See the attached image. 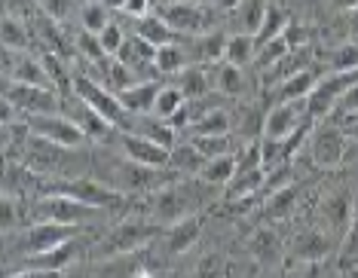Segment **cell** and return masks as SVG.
<instances>
[{"label":"cell","instance_id":"1","mask_svg":"<svg viewBox=\"0 0 358 278\" xmlns=\"http://www.w3.org/2000/svg\"><path fill=\"white\" fill-rule=\"evenodd\" d=\"M22 162H25L37 177H43V181H71V177L86 175L89 153L86 150H71V147L52 144L40 135H31Z\"/></svg>","mask_w":358,"mask_h":278},{"label":"cell","instance_id":"2","mask_svg":"<svg viewBox=\"0 0 358 278\" xmlns=\"http://www.w3.org/2000/svg\"><path fill=\"white\" fill-rule=\"evenodd\" d=\"M95 171H104L99 175V181H104L113 190L126 193V196H138V193H157L162 186L181 181V175L166 166V168H153V166H141V162H132V159H108L104 166L92 162Z\"/></svg>","mask_w":358,"mask_h":278},{"label":"cell","instance_id":"3","mask_svg":"<svg viewBox=\"0 0 358 278\" xmlns=\"http://www.w3.org/2000/svg\"><path fill=\"white\" fill-rule=\"evenodd\" d=\"M83 233V226L77 224H55V220H34V224L22 226V230L3 233L6 239V254L19 251L25 260L40 257V254H50V251L62 248V244L74 242L77 235Z\"/></svg>","mask_w":358,"mask_h":278},{"label":"cell","instance_id":"4","mask_svg":"<svg viewBox=\"0 0 358 278\" xmlns=\"http://www.w3.org/2000/svg\"><path fill=\"white\" fill-rule=\"evenodd\" d=\"M166 226H159L157 220H123L117 224L113 230L104 235L99 242V248H92V257L95 260H104V257H120V254H138L141 248H148L153 239H159Z\"/></svg>","mask_w":358,"mask_h":278},{"label":"cell","instance_id":"5","mask_svg":"<svg viewBox=\"0 0 358 278\" xmlns=\"http://www.w3.org/2000/svg\"><path fill=\"white\" fill-rule=\"evenodd\" d=\"M108 211L86 205V202L74 199V196H34L28 202V220H55V224H77L89 226L92 220H99Z\"/></svg>","mask_w":358,"mask_h":278},{"label":"cell","instance_id":"6","mask_svg":"<svg viewBox=\"0 0 358 278\" xmlns=\"http://www.w3.org/2000/svg\"><path fill=\"white\" fill-rule=\"evenodd\" d=\"M25 122H28L31 135H40L52 144L71 147V150H86V147L92 144L83 129H80L64 110L62 113H37V117H25Z\"/></svg>","mask_w":358,"mask_h":278},{"label":"cell","instance_id":"7","mask_svg":"<svg viewBox=\"0 0 358 278\" xmlns=\"http://www.w3.org/2000/svg\"><path fill=\"white\" fill-rule=\"evenodd\" d=\"M193 211H196V196L190 193V186L184 181H175L150 193V220H157L159 226L178 224V220L190 217Z\"/></svg>","mask_w":358,"mask_h":278},{"label":"cell","instance_id":"8","mask_svg":"<svg viewBox=\"0 0 358 278\" xmlns=\"http://www.w3.org/2000/svg\"><path fill=\"white\" fill-rule=\"evenodd\" d=\"M349 147H352V144H349L343 126L324 122V126L313 129V135H309V141H306V153H309V159H313V166L337 168V166H343Z\"/></svg>","mask_w":358,"mask_h":278},{"label":"cell","instance_id":"9","mask_svg":"<svg viewBox=\"0 0 358 278\" xmlns=\"http://www.w3.org/2000/svg\"><path fill=\"white\" fill-rule=\"evenodd\" d=\"M157 15L169 28H175L178 34H184V37H199V34L215 31V24H211L215 22L211 6L193 3V0H178L172 6H162V10H157Z\"/></svg>","mask_w":358,"mask_h":278},{"label":"cell","instance_id":"10","mask_svg":"<svg viewBox=\"0 0 358 278\" xmlns=\"http://www.w3.org/2000/svg\"><path fill=\"white\" fill-rule=\"evenodd\" d=\"M74 95H80L89 108H95L104 119H110L117 129L126 126L129 119V110L123 108L117 92H110L108 86H101L99 80H92L89 73H74Z\"/></svg>","mask_w":358,"mask_h":278},{"label":"cell","instance_id":"11","mask_svg":"<svg viewBox=\"0 0 358 278\" xmlns=\"http://www.w3.org/2000/svg\"><path fill=\"white\" fill-rule=\"evenodd\" d=\"M3 98L19 108L22 117H37V113H62L64 101L55 89L28 86V83H3Z\"/></svg>","mask_w":358,"mask_h":278},{"label":"cell","instance_id":"12","mask_svg":"<svg viewBox=\"0 0 358 278\" xmlns=\"http://www.w3.org/2000/svg\"><path fill=\"white\" fill-rule=\"evenodd\" d=\"M303 122H309L306 98L303 101H275L264 117V138H270V141H285V138L294 135Z\"/></svg>","mask_w":358,"mask_h":278},{"label":"cell","instance_id":"13","mask_svg":"<svg viewBox=\"0 0 358 278\" xmlns=\"http://www.w3.org/2000/svg\"><path fill=\"white\" fill-rule=\"evenodd\" d=\"M319 217H322V230L324 233L346 239L349 226H352V220H355V202H352V196H349L346 186L331 190L319 202Z\"/></svg>","mask_w":358,"mask_h":278},{"label":"cell","instance_id":"14","mask_svg":"<svg viewBox=\"0 0 358 278\" xmlns=\"http://www.w3.org/2000/svg\"><path fill=\"white\" fill-rule=\"evenodd\" d=\"M113 147H117L126 159L141 162V166H153V168H166L169 153H172V150H166V147L153 144V141H148V138H141L135 132H123V129L113 132Z\"/></svg>","mask_w":358,"mask_h":278},{"label":"cell","instance_id":"15","mask_svg":"<svg viewBox=\"0 0 358 278\" xmlns=\"http://www.w3.org/2000/svg\"><path fill=\"white\" fill-rule=\"evenodd\" d=\"M64 113H68L71 119L77 122L80 129L86 132V138L89 141H99V144H104V141H110L113 138V132H117V126H113L110 119H104L99 110L95 108H89V104L83 101L80 95H71V98H64Z\"/></svg>","mask_w":358,"mask_h":278},{"label":"cell","instance_id":"16","mask_svg":"<svg viewBox=\"0 0 358 278\" xmlns=\"http://www.w3.org/2000/svg\"><path fill=\"white\" fill-rule=\"evenodd\" d=\"M123 132H135L141 138H148V141L166 147V150H172L178 144V129L172 126L169 119H159L157 113H129Z\"/></svg>","mask_w":358,"mask_h":278},{"label":"cell","instance_id":"17","mask_svg":"<svg viewBox=\"0 0 358 278\" xmlns=\"http://www.w3.org/2000/svg\"><path fill=\"white\" fill-rule=\"evenodd\" d=\"M288 254L297 260V263H322L324 257L331 254V233L319 230H303L291 239Z\"/></svg>","mask_w":358,"mask_h":278},{"label":"cell","instance_id":"18","mask_svg":"<svg viewBox=\"0 0 358 278\" xmlns=\"http://www.w3.org/2000/svg\"><path fill=\"white\" fill-rule=\"evenodd\" d=\"M199 233H202V220L196 214H190V217H184V220H178V224H169L166 230H162V248H166V254H187V251L196 244L199 239Z\"/></svg>","mask_w":358,"mask_h":278},{"label":"cell","instance_id":"19","mask_svg":"<svg viewBox=\"0 0 358 278\" xmlns=\"http://www.w3.org/2000/svg\"><path fill=\"white\" fill-rule=\"evenodd\" d=\"M144 272L141 251L138 254H120V257H104L89 266L86 278H138Z\"/></svg>","mask_w":358,"mask_h":278},{"label":"cell","instance_id":"20","mask_svg":"<svg viewBox=\"0 0 358 278\" xmlns=\"http://www.w3.org/2000/svg\"><path fill=\"white\" fill-rule=\"evenodd\" d=\"M172 80L187 95V101H196V98L215 92V64H190V68L181 71Z\"/></svg>","mask_w":358,"mask_h":278},{"label":"cell","instance_id":"21","mask_svg":"<svg viewBox=\"0 0 358 278\" xmlns=\"http://www.w3.org/2000/svg\"><path fill=\"white\" fill-rule=\"evenodd\" d=\"M313 64H315V52H313L309 46H303V49H288V52H285L282 59L264 73V77H266V83H275V86H279V83H285L288 77H294V73L313 68Z\"/></svg>","mask_w":358,"mask_h":278},{"label":"cell","instance_id":"22","mask_svg":"<svg viewBox=\"0 0 358 278\" xmlns=\"http://www.w3.org/2000/svg\"><path fill=\"white\" fill-rule=\"evenodd\" d=\"M162 83H166V80H138L135 86H129L117 95L129 113H153V104H157Z\"/></svg>","mask_w":358,"mask_h":278},{"label":"cell","instance_id":"23","mask_svg":"<svg viewBox=\"0 0 358 278\" xmlns=\"http://www.w3.org/2000/svg\"><path fill=\"white\" fill-rule=\"evenodd\" d=\"M135 34L138 37H144L148 43H153V46H175V43H187L190 37H184V34H178L175 28H169L166 22L159 19L157 13H150V15H144V19H138L135 22Z\"/></svg>","mask_w":358,"mask_h":278},{"label":"cell","instance_id":"24","mask_svg":"<svg viewBox=\"0 0 358 278\" xmlns=\"http://www.w3.org/2000/svg\"><path fill=\"white\" fill-rule=\"evenodd\" d=\"M187 49H190L193 64H221L224 49H227V34H221V31H208V34L190 37Z\"/></svg>","mask_w":358,"mask_h":278},{"label":"cell","instance_id":"25","mask_svg":"<svg viewBox=\"0 0 358 278\" xmlns=\"http://www.w3.org/2000/svg\"><path fill=\"white\" fill-rule=\"evenodd\" d=\"M236 129V117L227 108H217V110H208L202 113L199 119L190 122V129H187V138H208V135H233Z\"/></svg>","mask_w":358,"mask_h":278},{"label":"cell","instance_id":"26","mask_svg":"<svg viewBox=\"0 0 358 278\" xmlns=\"http://www.w3.org/2000/svg\"><path fill=\"white\" fill-rule=\"evenodd\" d=\"M264 184H266V168L257 166V168H248V171H236V177L224 186V199L227 202H236V199H255L257 193H264Z\"/></svg>","mask_w":358,"mask_h":278},{"label":"cell","instance_id":"27","mask_svg":"<svg viewBox=\"0 0 358 278\" xmlns=\"http://www.w3.org/2000/svg\"><path fill=\"white\" fill-rule=\"evenodd\" d=\"M324 77V73H319V68H306V71H300L294 73V77H288L285 83L275 86V95H279V101H303V98L313 95V89L315 83Z\"/></svg>","mask_w":358,"mask_h":278},{"label":"cell","instance_id":"28","mask_svg":"<svg viewBox=\"0 0 358 278\" xmlns=\"http://www.w3.org/2000/svg\"><path fill=\"white\" fill-rule=\"evenodd\" d=\"M215 89L221 95L227 98H245L248 92V73L245 68H236V64L230 61H221V64H215Z\"/></svg>","mask_w":358,"mask_h":278},{"label":"cell","instance_id":"29","mask_svg":"<svg viewBox=\"0 0 358 278\" xmlns=\"http://www.w3.org/2000/svg\"><path fill=\"white\" fill-rule=\"evenodd\" d=\"M257 55V40L255 34H245V31H233L227 34V49H224V61L236 64V68H251Z\"/></svg>","mask_w":358,"mask_h":278},{"label":"cell","instance_id":"30","mask_svg":"<svg viewBox=\"0 0 358 278\" xmlns=\"http://www.w3.org/2000/svg\"><path fill=\"white\" fill-rule=\"evenodd\" d=\"M239 171V156L236 153H224V156H211L206 159V166L199 171V181L208 186H227Z\"/></svg>","mask_w":358,"mask_h":278},{"label":"cell","instance_id":"31","mask_svg":"<svg viewBox=\"0 0 358 278\" xmlns=\"http://www.w3.org/2000/svg\"><path fill=\"white\" fill-rule=\"evenodd\" d=\"M169 166H172L181 177H199L202 166H206V156L196 150V144L193 141H178L172 147V153H169Z\"/></svg>","mask_w":358,"mask_h":278},{"label":"cell","instance_id":"32","mask_svg":"<svg viewBox=\"0 0 358 278\" xmlns=\"http://www.w3.org/2000/svg\"><path fill=\"white\" fill-rule=\"evenodd\" d=\"M190 43V40H187ZM187 43H175V46H159L157 49V71L162 73L166 80L178 77L181 71H187L193 64L190 59V49H187Z\"/></svg>","mask_w":358,"mask_h":278},{"label":"cell","instance_id":"33","mask_svg":"<svg viewBox=\"0 0 358 278\" xmlns=\"http://www.w3.org/2000/svg\"><path fill=\"white\" fill-rule=\"evenodd\" d=\"M34 46V31L25 19H15V15L3 13V49H19V52H28Z\"/></svg>","mask_w":358,"mask_h":278},{"label":"cell","instance_id":"34","mask_svg":"<svg viewBox=\"0 0 358 278\" xmlns=\"http://www.w3.org/2000/svg\"><path fill=\"white\" fill-rule=\"evenodd\" d=\"M297 196H300V184H285V186H279V190L266 193L264 214H266V217H273V220L288 217V214H291V208H294V202H297Z\"/></svg>","mask_w":358,"mask_h":278},{"label":"cell","instance_id":"35","mask_svg":"<svg viewBox=\"0 0 358 278\" xmlns=\"http://www.w3.org/2000/svg\"><path fill=\"white\" fill-rule=\"evenodd\" d=\"M110 22H113V13L101 3V0H83V3H80V15H77L80 28L92 31V34H101Z\"/></svg>","mask_w":358,"mask_h":278},{"label":"cell","instance_id":"36","mask_svg":"<svg viewBox=\"0 0 358 278\" xmlns=\"http://www.w3.org/2000/svg\"><path fill=\"white\" fill-rule=\"evenodd\" d=\"M184 104H187V95L178 89L175 80H166L159 89V95H157V104H153V113H157L159 119H172Z\"/></svg>","mask_w":358,"mask_h":278},{"label":"cell","instance_id":"37","mask_svg":"<svg viewBox=\"0 0 358 278\" xmlns=\"http://www.w3.org/2000/svg\"><path fill=\"white\" fill-rule=\"evenodd\" d=\"M266 0H236V22L242 24L245 34H257L266 15Z\"/></svg>","mask_w":358,"mask_h":278},{"label":"cell","instance_id":"38","mask_svg":"<svg viewBox=\"0 0 358 278\" xmlns=\"http://www.w3.org/2000/svg\"><path fill=\"white\" fill-rule=\"evenodd\" d=\"M288 13L282 10V6H275V3H270L266 6V15H264V24H260V31L255 34V40H257V46H264V43H270V40H275V37H282V31L288 28Z\"/></svg>","mask_w":358,"mask_h":278},{"label":"cell","instance_id":"39","mask_svg":"<svg viewBox=\"0 0 358 278\" xmlns=\"http://www.w3.org/2000/svg\"><path fill=\"white\" fill-rule=\"evenodd\" d=\"M71 40H74V49H77V52L86 59V64H99V61H104V59H110V55L101 49L99 34H92V31L77 28L74 34H71Z\"/></svg>","mask_w":358,"mask_h":278},{"label":"cell","instance_id":"40","mask_svg":"<svg viewBox=\"0 0 358 278\" xmlns=\"http://www.w3.org/2000/svg\"><path fill=\"white\" fill-rule=\"evenodd\" d=\"M251 254H255L260 263H275L282 254V244H279V235L273 230H257L251 235Z\"/></svg>","mask_w":358,"mask_h":278},{"label":"cell","instance_id":"41","mask_svg":"<svg viewBox=\"0 0 358 278\" xmlns=\"http://www.w3.org/2000/svg\"><path fill=\"white\" fill-rule=\"evenodd\" d=\"M190 141L196 144V150H199L206 159L224 156V153H239V147H236L233 135H208V138H190Z\"/></svg>","mask_w":358,"mask_h":278},{"label":"cell","instance_id":"42","mask_svg":"<svg viewBox=\"0 0 358 278\" xmlns=\"http://www.w3.org/2000/svg\"><path fill=\"white\" fill-rule=\"evenodd\" d=\"M37 3H40V13L43 15H50L52 22L68 28L71 15H80V3H83V0H37Z\"/></svg>","mask_w":358,"mask_h":278},{"label":"cell","instance_id":"43","mask_svg":"<svg viewBox=\"0 0 358 278\" xmlns=\"http://www.w3.org/2000/svg\"><path fill=\"white\" fill-rule=\"evenodd\" d=\"M285 52H288V43H285V37H275V40H270V43L257 46V55H255V64H251V68L260 71V73H266Z\"/></svg>","mask_w":358,"mask_h":278},{"label":"cell","instance_id":"44","mask_svg":"<svg viewBox=\"0 0 358 278\" xmlns=\"http://www.w3.org/2000/svg\"><path fill=\"white\" fill-rule=\"evenodd\" d=\"M328 71H355L358 68V43H343V46H334L328 52Z\"/></svg>","mask_w":358,"mask_h":278},{"label":"cell","instance_id":"45","mask_svg":"<svg viewBox=\"0 0 358 278\" xmlns=\"http://www.w3.org/2000/svg\"><path fill=\"white\" fill-rule=\"evenodd\" d=\"M331 117H337V119H340L337 126H343V122H349V119H355V117H358V80L346 86V92L340 95V101H337V108H334Z\"/></svg>","mask_w":358,"mask_h":278},{"label":"cell","instance_id":"46","mask_svg":"<svg viewBox=\"0 0 358 278\" xmlns=\"http://www.w3.org/2000/svg\"><path fill=\"white\" fill-rule=\"evenodd\" d=\"M126 28H123V24H120V19H113L110 24H108V28H104L101 31V34H99V40H101V49H104V52H108V55H117L120 52V46H123L126 43Z\"/></svg>","mask_w":358,"mask_h":278},{"label":"cell","instance_id":"47","mask_svg":"<svg viewBox=\"0 0 358 278\" xmlns=\"http://www.w3.org/2000/svg\"><path fill=\"white\" fill-rule=\"evenodd\" d=\"M196 278H230V269H227V260L217 254H208L199 260Z\"/></svg>","mask_w":358,"mask_h":278},{"label":"cell","instance_id":"48","mask_svg":"<svg viewBox=\"0 0 358 278\" xmlns=\"http://www.w3.org/2000/svg\"><path fill=\"white\" fill-rule=\"evenodd\" d=\"M3 13L6 15H15V19H37L40 15V3L37 0H3Z\"/></svg>","mask_w":358,"mask_h":278},{"label":"cell","instance_id":"49","mask_svg":"<svg viewBox=\"0 0 358 278\" xmlns=\"http://www.w3.org/2000/svg\"><path fill=\"white\" fill-rule=\"evenodd\" d=\"M282 37H285V43H288V49H303V46H309L313 31H309L306 24H300V22H288V28L282 31Z\"/></svg>","mask_w":358,"mask_h":278},{"label":"cell","instance_id":"50","mask_svg":"<svg viewBox=\"0 0 358 278\" xmlns=\"http://www.w3.org/2000/svg\"><path fill=\"white\" fill-rule=\"evenodd\" d=\"M150 13H153V0H129L126 10H123V15L132 22L144 19V15H150Z\"/></svg>","mask_w":358,"mask_h":278},{"label":"cell","instance_id":"51","mask_svg":"<svg viewBox=\"0 0 358 278\" xmlns=\"http://www.w3.org/2000/svg\"><path fill=\"white\" fill-rule=\"evenodd\" d=\"M6 278H64V272H59V269H40V266H31V269H22V272H10Z\"/></svg>","mask_w":358,"mask_h":278},{"label":"cell","instance_id":"52","mask_svg":"<svg viewBox=\"0 0 358 278\" xmlns=\"http://www.w3.org/2000/svg\"><path fill=\"white\" fill-rule=\"evenodd\" d=\"M343 132H346V138H349V144L358 147V117L349 119V122H343Z\"/></svg>","mask_w":358,"mask_h":278},{"label":"cell","instance_id":"53","mask_svg":"<svg viewBox=\"0 0 358 278\" xmlns=\"http://www.w3.org/2000/svg\"><path fill=\"white\" fill-rule=\"evenodd\" d=\"M101 3L108 6V10H110L113 15H120V13L126 10V3H129V0H101Z\"/></svg>","mask_w":358,"mask_h":278},{"label":"cell","instance_id":"54","mask_svg":"<svg viewBox=\"0 0 358 278\" xmlns=\"http://www.w3.org/2000/svg\"><path fill=\"white\" fill-rule=\"evenodd\" d=\"M334 6L343 13H352V10H358V0H334Z\"/></svg>","mask_w":358,"mask_h":278},{"label":"cell","instance_id":"55","mask_svg":"<svg viewBox=\"0 0 358 278\" xmlns=\"http://www.w3.org/2000/svg\"><path fill=\"white\" fill-rule=\"evenodd\" d=\"M172 3H178V0H153V13L162 10V6H172Z\"/></svg>","mask_w":358,"mask_h":278},{"label":"cell","instance_id":"56","mask_svg":"<svg viewBox=\"0 0 358 278\" xmlns=\"http://www.w3.org/2000/svg\"><path fill=\"white\" fill-rule=\"evenodd\" d=\"M193 3H206V6H217L221 0H193Z\"/></svg>","mask_w":358,"mask_h":278}]
</instances>
